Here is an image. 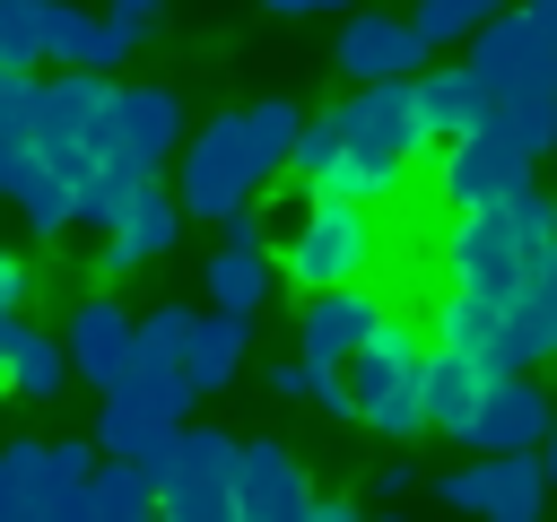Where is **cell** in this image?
<instances>
[{
	"mask_svg": "<svg viewBox=\"0 0 557 522\" xmlns=\"http://www.w3.org/2000/svg\"><path fill=\"white\" fill-rule=\"evenodd\" d=\"M418 365H426V339L409 331V322H374L348 357H339V383H348V418L357 426H374V435H418L426 418H418Z\"/></svg>",
	"mask_w": 557,
	"mask_h": 522,
	"instance_id": "6da1fadb",
	"label": "cell"
},
{
	"mask_svg": "<svg viewBox=\"0 0 557 522\" xmlns=\"http://www.w3.org/2000/svg\"><path fill=\"white\" fill-rule=\"evenodd\" d=\"M261 183L270 174H261V157L244 139V113H218L209 130H183V148H174V200H183V217H226Z\"/></svg>",
	"mask_w": 557,
	"mask_h": 522,
	"instance_id": "7a4b0ae2",
	"label": "cell"
},
{
	"mask_svg": "<svg viewBox=\"0 0 557 522\" xmlns=\"http://www.w3.org/2000/svg\"><path fill=\"white\" fill-rule=\"evenodd\" d=\"M374 252H383V235H374V209H357V200H305V217L287 226V278L296 287L366 278Z\"/></svg>",
	"mask_w": 557,
	"mask_h": 522,
	"instance_id": "3957f363",
	"label": "cell"
},
{
	"mask_svg": "<svg viewBox=\"0 0 557 522\" xmlns=\"http://www.w3.org/2000/svg\"><path fill=\"white\" fill-rule=\"evenodd\" d=\"M461 70L479 96H513V87H557V26H540L531 9H487L461 35Z\"/></svg>",
	"mask_w": 557,
	"mask_h": 522,
	"instance_id": "277c9868",
	"label": "cell"
},
{
	"mask_svg": "<svg viewBox=\"0 0 557 522\" xmlns=\"http://www.w3.org/2000/svg\"><path fill=\"white\" fill-rule=\"evenodd\" d=\"M226 470H235V435L183 418V426H174V452H165V470H157V513H165V522H235Z\"/></svg>",
	"mask_w": 557,
	"mask_h": 522,
	"instance_id": "5b68a950",
	"label": "cell"
},
{
	"mask_svg": "<svg viewBox=\"0 0 557 522\" xmlns=\"http://www.w3.org/2000/svg\"><path fill=\"white\" fill-rule=\"evenodd\" d=\"M104 96H113V78H104V70H61L52 87H35L26 148H35V157H52V165L78 183V165L104 148Z\"/></svg>",
	"mask_w": 557,
	"mask_h": 522,
	"instance_id": "8992f818",
	"label": "cell"
},
{
	"mask_svg": "<svg viewBox=\"0 0 557 522\" xmlns=\"http://www.w3.org/2000/svg\"><path fill=\"white\" fill-rule=\"evenodd\" d=\"M331 113H339V148H357V157L418 165V148H426L409 78H357V87H348V104H331Z\"/></svg>",
	"mask_w": 557,
	"mask_h": 522,
	"instance_id": "52a82bcc",
	"label": "cell"
},
{
	"mask_svg": "<svg viewBox=\"0 0 557 522\" xmlns=\"http://www.w3.org/2000/svg\"><path fill=\"white\" fill-rule=\"evenodd\" d=\"M435 496H444V505H461V513L540 522V505H548V478H540V452H479V461L444 470V478H435Z\"/></svg>",
	"mask_w": 557,
	"mask_h": 522,
	"instance_id": "ba28073f",
	"label": "cell"
},
{
	"mask_svg": "<svg viewBox=\"0 0 557 522\" xmlns=\"http://www.w3.org/2000/svg\"><path fill=\"white\" fill-rule=\"evenodd\" d=\"M540 426H548V391L531 383V365H505V374L479 383V400L461 418V444L470 452H531Z\"/></svg>",
	"mask_w": 557,
	"mask_h": 522,
	"instance_id": "9c48e42d",
	"label": "cell"
},
{
	"mask_svg": "<svg viewBox=\"0 0 557 522\" xmlns=\"http://www.w3.org/2000/svg\"><path fill=\"white\" fill-rule=\"evenodd\" d=\"M104 148L157 174V165L183 148V96H174V87H113V96H104Z\"/></svg>",
	"mask_w": 557,
	"mask_h": 522,
	"instance_id": "30bf717a",
	"label": "cell"
},
{
	"mask_svg": "<svg viewBox=\"0 0 557 522\" xmlns=\"http://www.w3.org/2000/svg\"><path fill=\"white\" fill-rule=\"evenodd\" d=\"M513 183H531V157H522V148H505V139H487V130H453V139H444V165H435L444 209H487V200H505Z\"/></svg>",
	"mask_w": 557,
	"mask_h": 522,
	"instance_id": "8fae6325",
	"label": "cell"
},
{
	"mask_svg": "<svg viewBox=\"0 0 557 522\" xmlns=\"http://www.w3.org/2000/svg\"><path fill=\"white\" fill-rule=\"evenodd\" d=\"M392 304L366 287V278H339V287H305V322H296V357H313V365H339L374 322H383Z\"/></svg>",
	"mask_w": 557,
	"mask_h": 522,
	"instance_id": "7c38bea8",
	"label": "cell"
},
{
	"mask_svg": "<svg viewBox=\"0 0 557 522\" xmlns=\"http://www.w3.org/2000/svg\"><path fill=\"white\" fill-rule=\"evenodd\" d=\"M226 487H235V522H305V496H313L287 444H235Z\"/></svg>",
	"mask_w": 557,
	"mask_h": 522,
	"instance_id": "4fadbf2b",
	"label": "cell"
},
{
	"mask_svg": "<svg viewBox=\"0 0 557 522\" xmlns=\"http://www.w3.org/2000/svg\"><path fill=\"white\" fill-rule=\"evenodd\" d=\"M348 26L331 35V61H339V78L357 87V78H409L418 61H426V44L409 35V17H392V9H339Z\"/></svg>",
	"mask_w": 557,
	"mask_h": 522,
	"instance_id": "5bb4252c",
	"label": "cell"
},
{
	"mask_svg": "<svg viewBox=\"0 0 557 522\" xmlns=\"http://www.w3.org/2000/svg\"><path fill=\"white\" fill-rule=\"evenodd\" d=\"M226 226V244L209 252V304H226V313H261V296H270V217L244 200V209H226L218 217Z\"/></svg>",
	"mask_w": 557,
	"mask_h": 522,
	"instance_id": "9a60e30c",
	"label": "cell"
},
{
	"mask_svg": "<svg viewBox=\"0 0 557 522\" xmlns=\"http://www.w3.org/2000/svg\"><path fill=\"white\" fill-rule=\"evenodd\" d=\"M174 235H183V200L148 174L122 209H113V226H104V278H122V270H139V261H157V252H174Z\"/></svg>",
	"mask_w": 557,
	"mask_h": 522,
	"instance_id": "2e32d148",
	"label": "cell"
},
{
	"mask_svg": "<svg viewBox=\"0 0 557 522\" xmlns=\"http://www.w3.org/2000/svg\"><path fill=\"white\" fill-rule=\"evenodd\" d=\"M44 61H61V70H122L131 61V44L96 17V9H70V0H44Z\"/></svg>",
	"mask_w": 557,
	"mask_h": 522,
	"instance_id": "e0dca14e",
	"label": "cell"
},
{
	"mask_svg": "<svg viewBox=\"0 0 557 522\" xmlns=\"http://www.w3.org/2000/svg\"><path fill=\"white\" fill-rule=\"evenodd\" d=\"M61 357H70V374H78V383H96V391H104V383L122 374V357H131V313H122L113 296H87V304L70 313V348H61Z\"/></svg>",
	"mask_w": 557,
	"mask_h": 522,
	"instance_id": "ac0fdd59",
	"label": "cell"
},
{
	"mask_svg": "<svg viewBox=\"0 0 557 522\" xmlns=\"http://www.w3.org/2000/svg\"><path fill=\"white\" fill-rule=\"evenodd\" d=\"M244 348H252V313H191V339H183V383L191 391H226L244 374Z\"/></svg>",
	"mask_w": 557,
	"mask_h": 522,
	"instance_id": "d6986e66",
	"label": "cell"
},
{
	"mask_svg": "<svg viewBox=\"0 0 557 522\" xmlns=\"http://www.w3.org/2000/svg\"><path fill=\"white\" fill-rule=\"evenodd\" d=\"M435 339H444V348H461L479 374H505V322H496V296L453 287V296L435 304Z\"/></svg>",
	"mask_w": 557,
	"mask_h": 522,
	"instance_id": "ffe728a7",
	"label": "cell"
},
{
	"mask_svg": "<svg viewBox=\"0 0 557 522\" xmlns=\"http://www.w3.org/2000/svg\"><path fill=\"white\" fill-rule=\"evenodd\" d=\"M479 383H487V374H479L461 348H444V339H435V348H426V365H418V418H426L435 435H461V418H470Z\"/></svg>",
	"mask_w": 557,
	"mask_h": 522,
	"instance_id": "44dd1931",
	"label": "cell"
},
{
	"mask_svg": "<svg viewBox=\"0 0 557 522\" xmlns=\"http://www.w3.org/2000/svg\"><path fill=\"white\" fill-rule=\"evenodd\" d=\"M470 130H487V139H505V148H522V157H548V148H557V87H513V96H487Z\"/></svg>",
	"mask_w": 557,
	"mask_h": 522,
	"instance_id": "7402d4cb",
	"label": "cell"
},
{
	"mask_svg": "<svg viewBox=\"0 0 557 522\" xmlns=\"http://www.w3.org/2000/svg\"><path fill=\"white\" fill-rule=\"evenodd\" d=\"M104 400H122V409H139V418H165V426H183L200 391L183 383V365H157V357H139V348H131V357H122V374L104 383Z\"/></svg>",
	"mask_w": 557,
	"mask_h": 522,
	"instance_id": "603a6c76",
	"label": "cell"
},
{
	"mask_svg": "<svg viewBox=\"0 0 557 522\" xmlns=\"http://www.w3.org/2000/svg\"><path fill=\"white\" fill-rule=\"evenodd\" d=\"M96 470V444H44L35 452V487H26V522H78V487Z\"/></svg>",
	"mask_w": 557,
	"mask_h": 522,
	"instance_id": "cb8c5ba5",
	"label": "cell"
},
{
	"mask_svg": "<svg viewBox=\"0 0 557 522\" xmlns=\"http://www.w3.org/2000/svg\"><path fill=\"white\" fill-rule=\"evenodd\" d=\"M148 513H157V478L113 461V452H96V470L78 487V522H148Z\"/></svg>",
	"mask_w": 557,
	"mask_h": 522,
	"instance_id": "d4e9b609",
	"label": "cell"
},
{
	"mask_svg": "<svg viewBox=\"0 0 557 522\" xmlns=\"http://www.w3.org/2000/svg\"><path fill=\"white\" fill-rule=\"evenodd\" d=\"M35 235H61L70 226V174L52 165V157H35V148H17V165H9V191H0Z\"/></svg>",
	"mask_w": 557,
	"mask_h": 522,
	"instance_id": "484cf974",
	"label": "cell"
},
{
	"mask_svg": "<svg viewBox=\"0 0 557 522\" xmlns=\"http://www.w3.org/2000/svg\"><path fill=\"white\" fill-rule=\"evenodd\" d=\"M0 374H9L17 400H61L70 357H61V339H44L35 322H9V339H0Z\"/></svg>",
	"mask_w": 557,
	"mask_h": 522,
	"instance_id": "4316f807",
	"label": "cell"
},
{
	"mask_svg": "<svg viewBox=\"0 0 557 522\" xmlns=\"http://www.w3.org/2000/svg\"><path fill=\"white\" fill-rule=\"evenodd\" d=\"M409 96H418V130L426 139H453V130H470L479 122V87H470V70L453 61V70H409Z\"/></svg>",
	"mask_w": 557,
	"mask_h": 522,
	"instance_id": "83f0119b",
	"label": "cell"
},
{
	"mask_svg": "<svg viewBox=\"0 0 557 522\" xmlns=\"http://www.w3.org/2000/svg\"><path fill=\"white\" fill-rule=\"evenodd\" d=\"M409 183V165H383V157H357V148H331V165L305 183L313 200H357V209H383L392 191Z\"/></svg>",
	"mask_w": 557,
	"mask_h": 522,
	"instance_id": "f1b7e54d",
	"label": "cell"
},
{
	"mask_svg": "<svg viewBox=\"0 0 557 522\" xmlns=\"http://www.w3.org/2000/svg\"><path fill=\"white\" fill-rule=\"evenodd\" d=\"M96 452H113V461H131V470H165V452H174V426L165 418H139V409H122V400H104L96 409Z\"/></svg>",
	"mask_w": 557,
	"mask_h": 522,
	"instance_id": "f546056e",
	"label": "cell"
},
{
	"mask_svg": "<svg viewBox=\"0 0 557 522\" xmlns=\"http://www.w3.org/2000/svg\"><path fill=\"white\" fill-rule=\"evenodd\" d=\"M270 391H278V400H305V409H322V418H348V383H339V365L287 357V365H270Z\"/></svg>",
	"mask_w": 557,
	"mask_h": 522,
	"instance_id": "4dcf8cb0",
	"label": "cell"
},
{
	"mask_svg": "<svg viewBox=\"0 0 557 522\" xmlns=\"http://www.w3.org/2000/svg\"><path fill=\"white\" fill-rule=\"evenodd\" d=\"M296 122H305V104H296V96H261V104H244V139H252L261 174H278V165H287V139H296Z\"/></svg>",
	"mask_w": 557,
	"mask_h": 522,
	"instance_id": "1f68e13d",
	"label": "cell"
},
{
	"mask_svg": "<svg viewBox=\"0 0 557 522\" xmlns=\"http://www.w3.org/2000/svg\"><path fill=\"white\" fill-rule=\"evenodd\" d=\"M0 61L17 70L44 61V0H0Z\"/></svg>",
	"mask_w": 557,
	"mask_h": 522,
	"instance_id": "d6a6232c",
	"label": "cell"
},
{
	"mask_svg": "<svg viewBox=\"0 0 557 522\" xmlns=\"http://www.w3.org/2000/svg\"><path fill=\"white\" fill-rule=\"evenodd\" d=\"M35 435H17V444H0V522H26V487H35Z\"/></svg>",
	"mask_w": 557,
	"mask_h": 522,
	"instance_id": "836d02e7",
	"label": "cell"
},
{
	"mask_svg": "<svg viewBox=\"0 0 557 522\" xmlns=\"http://www.w3.org/2000/svg\"><path fill=\"white\" fill-rule=\"evenodd\" d=\"M470 26H479V17H470L461 0H418V9H409V35H418L426 52H435V44H461Z\"/></svg>",
	"mask_w": 557,
	"mask_h": 522,
	"instance_id": "e575fe53",
	"label": "cell"
},
{
	"mask_svg": "<svg viewBox=\"0 0 557 522\" xmlns=\"http://www.w3.org/2000/svg\"><path fill=\"white\" fill-rule=\"evenodd\" d=\"M26 113H35V70L0 61V139H26Z\"/></svg>",
	"mask_w": 557,
	"mask_h": 522,
	"instance_id": "d590c367",
	"label": "cell"
},
{
	"mask_svg": "<svg viewBox=\"0 0 557 522\" xmlns=\"http://www.w3.org/2000/svg\"><path fill=\"white\" fill-rule=\"evenodd\" d=\"M104 26H113V35L131 44V52H139V44H148V35L165 26V0H113V9H104Z\"/></svg>",
	"mask_w": 557,
	"mask_h": 522,
	"instance_id": "8d00e7d4",
	"label": "cell"
},
{
	"mask_svg": "<svg viewBox=\"0 0 557 522\" xmlns=\"http://www.w3.org/2000/svg\"><path fill=\"white\" fill-rule=\"evenodd\" d=\"M531 452H540V478L557 487V409H548V426H540V444H531Z\"/></svg>",
	"mask_w": 557,
	"mask_h": 522,
	"instance_id": "74e56055",
	"label": "cell"
},
{
	"mask_svg": "<svg viewBox=\"0 0 557 522\" xmlns=\"http://www.w3.org/2000/svg\"><path fill=\"white\" fill-rule=\"evenodd\" d=\"M261 9H278V17H322V9H357V0H261Z\"/></svg>",
	"mask_w": 557,
	"mask_h": 522,
	"instance_id": "f35d334b",
	"label": "cell"
},
{
	"mask_svg": "<svg viewBox=\"0 0 557 522\" xmlns=\"http://www.w3.org/2000/svg\"><path fill=\"white\" fill-rule=\"evenodd\" d=\"M374 496H409V461H383L374 470Z\"/></svg>",
	"mask_w": 557,
	"mask_h": 522,
	"instance_id": "ab89813d",
	"label": "cell"
},
{
	"mask_svg": "<svg viewBox=\"0 0 557 522\" xmlns=\"http://www.w3.org/2000/svg\"><path fill=\"white\" fill-rule=\"evenodd\" d=\"M17 296H26V270H17L9 252H0V304H17Z\"/></svg>",
	"mask_w": 557,
	"mask_h": 522,
	"instance_id": "60d3db41",
	"label": "cell"
},
{
	"mask_svg": "<svg viewBox=\"0 0 557 522\" xmlns=\"http://www.w3.org/2000/svg\"><path fill=\"white\" fill-rule=\"evenodd\" d=\"M461 9H470V17H487V9H505V0H461Z\"/></svg>",
	"mask_w": 557,
	"mask_h": 522,
	"instance_id": "b9f144b4",
	"label": "cell"
}]
</instances>
